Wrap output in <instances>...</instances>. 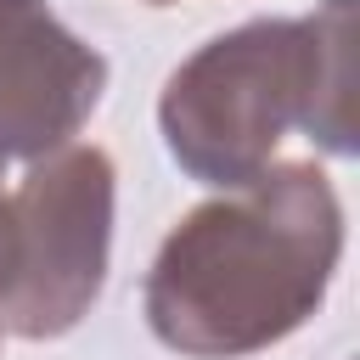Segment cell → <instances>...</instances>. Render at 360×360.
Returning a JSON list of instances; mask_svg holds the SVG:
<instances>
[{
  "mask_svg": "<svg viewBox=\"0 0 360 360\" xmlns=\"http://www.w3.org/2000/svg\"><path fill=\"white\" fill-rule=\"evenodd\" d=\"M343 259V202L321 163H270L197 202L158 248L141 304L163 349L248 360L292 338Z\"/></svg>",
  "mask_w": 360,
  "mask_h": 360,
  "instance_id": "1",
  "label": "cell"
},
{
  "mask_svg": "<svg viewBox=\"0 0 360 360\" xmlns=\"http://www.w3.org/2000/svg\"><path fill=\"white\" fill-rule=\"evenodd\" d=\"M152 6H169V0H152Z\"/></svg>",
  "mask_w": 360,
  "mask_h": 360,
  "instance_id": "6",
  "label": "cell"
},
{
  "mask_svg": "<svg viewBox=\"0 0 360 360\" xmlns=\"http://www.w3.org/2000/svg\"><path fill=\"white\" fill-rule=\"evenodd\" d=\"M11 270H17V214H11V197L0 191V298L11 287Z\"/></svg>",
  "mask_w": 360,
  "mask_h": 360,
  "instance_id": "5",
  "label": "cell"
},
{
  "mask_svg": "<svg viewBox=\"0 0 360 360\" xmlns=\"http://www.w3.org/2000/svg\"><path fill=\"white\" fill-rule=\"evenodd\" d=\"M107 90V56L84 45L51 0H0V163L68 146Z\"/></svg>",
  "mask_w": 360,
  "mask_h": 360,
  "instance_id": "4",
  "label": "cell"
},
{
  "mask_svg": "<svg viewBox=\"0 0 360 360\" xmlns=\"http://www.w3.org/2000/svg\"><path fill=\"white\" fill-rule=\"evenodd\" d=\"M112 197L118 174L101 146H56L34 158L11 191L17 214V270L0 298V326L45 343L73 332L107 287L112 253Z\"/></svg>",
  "mask_w": 360,
  "mask_h": 360,
  "instance_id": "3",
  "label": "cell"
},
{
  "mask_svg": "<svg viewBox=\"0 0 360 360\" xmlns=\"http://www.w3.org/2000/svg\"><path fill=\"white\" fill-rule=\"evenodd\" d=\"M354 0H326L309 17H253L197 45L158 96L169 158L214 186H248L304 129L332 158L354 152Z\"/></svg>",
  "mask_w": 360,
  "mask_h": 360,
  "instance_id": "2",
  "label": "cell"
}]
</instances>
